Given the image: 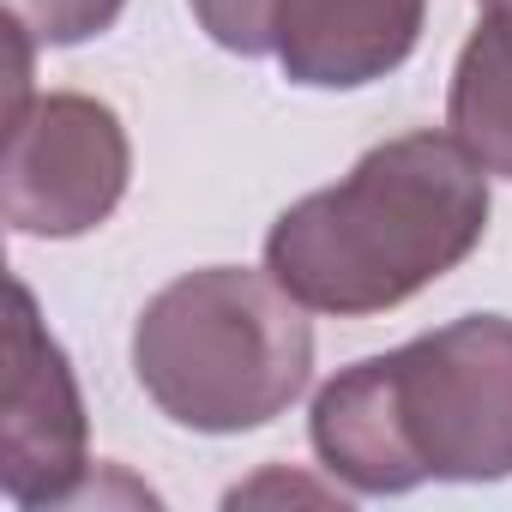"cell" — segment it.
I'll use <instances>...</instances> for the list:
<instances>
[{
  "mask_svg": "<svg viewBox=\"0 0 512 512\" xmlns=\"http://www.w3.org/2000/svg\"><path fill=\"white\" fill-rule=\"evenodd\" d=\"M428 25V0H284L278 67L308 91H362L398 73Z\"/></svg>",
  "mask_w": 512,
  "mask_h": 512,
  "instance_id": "obj_6",
  "label": "cell"
},
{
  "mask_svg": "<svg viewBox=\"0 0 512 512\" xmlns=\"http://www.w3.org/2000/svg\"><path fill=\"white\" fill-rule=\"evenodd\" d=\"M0 488L13 506H67L85 494V398L67 350L49 338L37 296L13 284L7 320V404H0Z\"/></svg>",
  "mask_w": 512,
  "mask_h": 512,
  "instance_id": "obj_5",
  "label": "cell"
},
{
  "mask_svg": "<svg viewBox=\"0 0 512 512\" xmlns=\"http://www.w3.org/2000/svg\"><path fill=\"white\" fill-rule=\"evenodd\" d=\"M133 374L175 428L247 434L308 392L314 326L272 272L205 266L145 302Z\"/></svg>",
  "mask_w": 512,
  "mask_h": 512,
  "instance_id": "obj_3",
  "label": "cell"
},
{
  "mask_svg": "<svg viewBox=\"0 0 512 512\" xmlns=\"http://www.w3.org/2000/svg\"><path fill=\"white\" fill-rule=\"evenodd\" d=\"M121 7L127 0H7V19H19L31 43L73 49V43L103 37L121 19Z\"/></svg>",
  "mask_w": 512,
  "mask_h": 512,
  "instance_id": "obj_8",
  "label": "cell"
},
{
  "mask_svg": "<svg viewBox=\"0 0 512 512\" xmlns=\"http://www.w3.org/2000/svg\"><path fill=\"white\" fill-rule=\"evenodd\" d=\"M482 235L488 169L452 133H404L272 223L266 272L308 314L368 320L464 266Z\"/></svg>",
  "mask_w": 512,
  "mask_h": 512,
  "instance_id": "obj_1",
  "label": "cell"
},
{
  "mask_svg": "<svg viewBox=\"0 0 512 512\" xmlns=\"http://www.w3.org/2000/svg\"><path fill=\"white\" fill-rule=\"evenodd\" d=\"M446 127L488 175L512 181V13H488L458 49Z\"/></svg>",
  "mask_w": 512,
  "mask_h": 512,
  "instance_id": "obj_7",
  "label": "cell"
},
{
  "mask_svg": "<svg viewBox=\"0 0 512 512\" xmlns=\"http://www.w3.org/2000/svg\"><path fill=\"white\" fill-rule=\"evenodd\" d=\"M133 175L127 127L85 91H49L7 115V223L67 241L97 229Z\"/></svg>",
  "mask_w": 512,
  "mask_h": 512,
  "instance_id": "obj_4",
  "label": "cell"
},
{
  "mask_svg": "<svg viewBox=\"0 0 512 512\" xmlns=\"http://www.w3.org/2000/svg\"><path fill=\"white\" fill-rule=\"evenodd\" d=\"M199 31L229 49V55H272L278 49V19H284V0H187Z\"/></svg>",
  "mask_w": 512,
  "mask_h": 512,
  "instance_id": "obj_9",
  "label": "cell"
},
{
  "mask_svg": "<svg viewBox=\"0 0 512 512\" xmlns=\"http://www.w3.org/2000/svg\"><path fill=\"white\" fill-rule=\"evenodd\" d=\"M314 458L356 494L512 476V320L464 314L332 374L308 416Z\"/></svg>",
  "mask_w": 512,
  "mask_h": 512,
  "instance_id": "obj_2",
  "label": "cell"
},
{
  "mask_svg": "<svg viewBox=\"0 0 512 512\" xmlns=\"http://www.w3.org/2000/svg\"><path fill=\"white\" fill-rule=\"evenodd\" d=\"M482 7H488V13H512V0H482Z\"/></svg>",
  "mask_w": 512,
  "mask_h": 512,
  "instance_id": "obj_10",
  "label": "cell"
}]
</instances>
